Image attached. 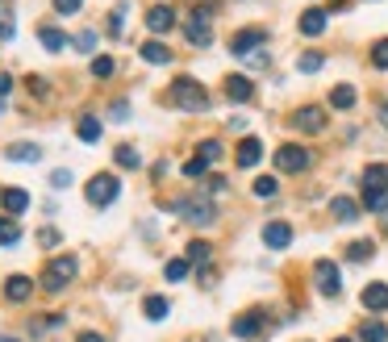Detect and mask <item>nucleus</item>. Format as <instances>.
Instances as JSON below:
<instances>
[{
	"instance_id": "f257e3e1",
	"label": "nucleus",
	"mask_w": 388,
	"mask_h": 342,
	"mask_svg": "<svg viewBox=\"0 0 388 342\" xmlns=\"http://www.w3.org/2000/svg\"><path fill=\"white\" fill-rule=\"evenodd\" d=\"M167 100H171L176 109H184V113H205V109H209V92H205V84L192 79V75H180V79L167 88Z\"/></svg>"
},
{
	"instance_id": "f03ea898",
	"label": "nucleus",
	"mask_w": 388,
	"mask_h": 342,
	"mask_svg": "<svg viewBox=\"0 0 388 342\" xmlns=\"http://www.w3.org/2000/svg\"><path fill=\"white\" fill-rule=\"evenodd\" d=\"M75 272H79V267H75V259L59 255V259H50V263H46V272H42V288H46V293H63V288L75 280Z\"/></svg>"
},
{
	"instance_id": "7ed1b4c3",
	"label": "nucleus",
	"mask_w": 388,
	"mask_h": 342,
	"mask_svg": "<svg viewBox=\"0 0 388 342\" xmlns=\"http://www.w3.org/2000/svg\"><path fill=\"white\" fill-rule=\"evenodd\" d=\"M171 209H176L180 217L196 221V226H213V221H217V209H213V201H201V196H180Z\"/></svg>"
},
{
	"instance_id": "20e7f679",
	"label": "nucleus",
	"mask_w": 388,
	"mask_h": 342,
	"mask_svg": "<svg viewBox=\"0 0 388 342\" xmlns=\"http://www.w3.org/2000/svg\"><path fill=\"white\" fill-rule=\"evenodd\" d=\"M309 163H313L309 146H297V142H288V146H276V171L293 176V171H305Z\"/></svg>"
},
{
	"instance_id": "39448f33",
	"label": "nucleus",
	"mask_w": 388,
	"mask_h": 342,
	"mask_svg": "<svg viewBox=\"0 0 388 342\" xmlns=\"http://www.w3.org/2000/svg\"><path fill=\"white\" fill-rule=\"evenodd\" d=\"M117 192H121V180H117L113 171H100V176L88 184V205L104 209V205H113V201H117Z\"/></svg>"
},
{
	"instance_id": "423d86ee",
	"label": "nucleus",
	"mask_w": 388,
	"mask_h": 342,
	"mask_svg": "<svg viewBox=\"0 0 388 342\" xmlns=\"http://www.w3.org/2000/svg\"><path fill=\"white\" fill-rule=\"evenodd\" d=\"M313 280H318V293L322 297H339L343 293V280H339V263L334 259H318L313 263Z\"/></svg>"
},
{
	"instance_id": "0eeeda50",
	"label": "nucleus",
	"mask_w": 388,
	"mask_h": 342,
	"mask_svg": "<svg viewBox=\"0 0 388 342\" xmlns=\"http://www.w3.org/2000/svg\"><path fill=\"white\" fill-rule=\"evenodd\" d=\"M184 38H188L192 46H209V42H213V25H209V8H196V13L188 17V25H184Z\"/></svg>"
},
{
	"instance_id": "6e6552de",
	"label": "nucleus",
	"mask_w": 388,
	"mask_h": 342,
	"mask_svg": "<svg viewBox=\"0 0 388 342\" xmlns=\"http://www.w3.org/2000/svg\"><path fill=\"white\" fill-rule=\"evenodd\" d=\"M263 42H267V29H263V25H251V29H238V33L230 38V50L242 59V54H255Z\"/></svg>"
},
{
	"instance_id": "1a4fd4ad",
	"label": "nucleus",
	"mask_w": 388,
	"mask_h": 342,
	"mask_svg": "<svg viewBox=\"0 0 388 342\" xmlns=\"http://www.w3.org/2000/svg\"><path fill=\"white\" fill-rule=\"evenodd\" d=\"M293 125H297L301 134H322V130H326V113H322L318 104H305V109L293 113Z\"/></svg>"
},
{
	"instance_id": "9d476101",
	"label": "nucleus",
	"mask_w": 388,
	"mask_h": 342,
	"mask_svg": "<svg viewBox=\"0 0 388 342\" xmlns=\"http://www.w3.org/2000/svg\"><path fill=\"white\" fill-rule=\"evenodd\" d=\"M146 29H150V33H171V29H176V8H171V4L146 8Z\"/></svg>"
},
{
	"instance_id": "9b49d317",
	"label": "nucleus",
	"mask_w": 388,
	"mask_h": 342,
	"mask_svg": "<svg viewBox=\"0 0 388 342\" xmlns=\"http://www.w3.org/2000/svg\"><path fill=\"white\" fill-rule=\"evenodd\" d=\"M288 242H293V226H288V221H267V226H263V247L284 251Z\"/></svg>"
},
{
	"instance_id": "f8f14e48",
	"label": "nucleus",
	"mask_w": 388,
	"mask_h": 342,
	"mask_svg": "<svg viewBox=\"0 0 388 342\" xmlns=\"http://www.w3.org/2000/svg\"><path fill=\"white\" fill-rule=\"evenodd\" d=\"M364 192L388 196V163H372V167L364 171Z\"/></svg>"
},
{
	"instance_id": "ddd939ff",
	"label": "nucleus",
	"mask_w": 388,
	"mask_h": 342,
	"mask_svg": "<svg viewBox=\"0 0 388 342\" xmlns=\"http://www.w3.org/2000/svg\"><path fill=\"white\" fill-rule=\"evenodd\" d=\"M0 209H4L8 217L25 213V209H29V192H21V188H4V192H0Z\"/></svg>"
},
{
	"instance_id": "4468645a",
	"label": "nucleus",
	"mask_w": 388,
	"mask_h": 342,
	"mask_svg": "<svg viewBox=\"0 0 388 342\" xmlns=\"http://www.w3.org/2000/svg\"><path fill=\"white\" fill-rule=\"evenodd\" d=\"M138 54H142L146 63H155V67H163V63H171V50H167V46L159 42V38H150V42H142V46H138Z\"/></svg>"
},
{
	"instance_id": "2eb2a0df",
	"label": "nucleus",
	"mask_w": 388,
	"mask_h": 342,
	"mask_svg": "<svg viewBox=\"0 0 388 342\" xmlns=\"http://www.w3.org/2000/svg\"><path fill=\"white\" fill-rule=\"evenodd\" d=\"M226 96L242 104V100H251V96H255V84H251L247 75H230V79H226Z\"/></svg>"
},
{
	"instance_id": "dca6fc26",
	"label": "nucleus",
	"mask_w": 388,
	"mask_h": 342,
	"mask_svg": "<svg viewBox=\"0 0 388 342\" xmlns=\"http://www.w3.org/2000/svg\"><path fill=\"white\" fill-rule=\"evenodd\" d=\"M4 159H13V163H38V159H42V146H33V142H13V146L4 150Z\"/></svg>"
},
{
	"instance_id": "f3484780",
	"label": "nucleus",
	"mask_w": 388,
	"mask_h": 342,
	"mask_svg": "<svg viewBox=\"0 0 388 342\" xmlns=\"http://www.w3.org/2000/svg\"><path fill=\"white\" fill-rule=\"evenodd\" d=\"M263 159V142L259 138H242L238 142V167H255Z\"/></svg>"
},
{
	"instance_id": "a211bd4d",
	"label": "nucleus",
	"mask_w": 388,
	"mask_h": 342,
	"mask_svg": "<svg viewBox=\"0 0 388 342\" xmlns=\"http://www.w3.org/2000/svg\"><path fill=\"white\" fill-rule=\"evenodd\" d=\"M29 293H33V280L29 276H8V284H4V297L8 301L21 305V301H29Z\"/></svg>"
},
{
	"instance_id": "6ab92c4d",
	"label": "nucleus",
	"mask_w": 388,
	"mask_h": 342,
	"mask_svg": "<svg viewBox=\"0 0 388 342\" xmlns=\"http://www.w3.org/2000/svg\"><path fill=\"white\" fill-rule=\"evenodd\" d=\"M234 334H238V339H259V334H263V318H259V313L234 318Z\"/></svg>"
},
{
	"instance_id": "aec40b11",
	"label": "nucleus",
	"mask_w": 388,
	"mask_h": 342,
	"mask_svg": "<svg viewBox=\"0 0 388 342\" xmlns=\"http://www.w3.org/2000/svg\"><path fill=\"white\" fill-rule=\"evenodd\" d=\"M364 309L385 313L388 309V284H368V288H364Z\"/></svg>"
},
{
	"instance_id": "412c9836",
	"label": "nucleus",
	"mask_w": 388,
	"mask_h": 342,
	"mask_svg": "<svg viewBox=\"0 0 388 342\" xmlns=\"http://www.w3.org/2000/svg\"><path fill=\"white\" fill-rule=\"evenodd\" d=\"M326 29V8H309V13H301V33L305 38H318Z\"/></svg>"
},
{
	"instance_id": "4be33fe9",
	"label": "nucleus",
	"mask_w": 388,
	"mask_h": 342,
	"mask_svg": "<svg viewBox=\"0 0 388 342\" xmlns=\"http://www.w3.org/2000/svg\"><path fill=\"white\" fill-rule=\"evenodd\" d=\"M100 117H92V113H84L79 121H75V134H79V142H100Z\"/></svg>"
},
{
	"instance_id": "5701e85b",
	"label": "nucleus",
	"mask_w": 388,
	"mask_h": 342,
	"mask_svg": "<svg viewBox=\"0 0 388 342\" xmlns=\"http://www.w3.org/2000/svg\"><path fill=\"white\" fill-rule=\"evenodd\" d=\"M142 313H146L150 322H163V318L171 313V301H167V297H146V301H142Z\"/></svg>"
},
{
	"instance_id": "b1692460",
	"label": "nucleus",
	"mask_w": 388,
	"mask_h": 342,
	"mask_svg": "<svg viewBox=\"0 0 388 342\" xmlns=\"http://www.w3.org/2000/svg\"><path fill=\"white\" fill-rule=\"evenodd\" d=\"M330 213H334L339 221H355V217H359V205H355L351 196H334V205H330Z\"/></svg>"
},
{
	"instance_id": "393cba45",
	"label": "nucleus",
	"mask_w": 388,
	"mask_h": 342,
	"mask_svg": "<svg viewBox=\"0 0 388 342\" xmlns=\"http://www.w3.org/2000/svg\"><path fill=\"white\" fill-rule=\"evenodd\" d=\"M359 342H388V330L380 318H372V322H364L359 326Z\"/></svg>"
},
{
	"instance_id": "a878e982",
	"label": "nucleus",
	"mask_w": 388,
	"mask_h": 342,
	"mask_svg": "<svg viewBox=\"0 0 388 342\" xmlns=\"http://www.w3.org/2000/svg\"><path fill=\"white\" fill-rule=\"evenodd\" d=\"M38 38H42V46H46V50H63V46H67V33H63V29H54V25H42V29H38Z\"/></svg>"
},
{
	"instance_id": "bb28decb",
	"label": "nucleus",
	"mask_w": 388,
	"mask_h": 342,
	"mask_svg": "<svg viewBox=\"0 0 388 342\" xmlns=\"http://www.w3.org/2000/svg\"><path fill=\"white\" fill-rule=\"evenodd\" d=\"M21 242V226L13 217H0V247H17Z\"/></svg>"
},
{
	"instance_id": "cd10ccee",
	"label": "nucleus",
	"mask_w": 388,
	"mask_h": 342,
	"mask_svg": "<svg viewBox=\"0 0 388 342\" xmlns=\"http://www.w3.org/2000/svg\"><path fill=\"white\" fill-rule=\"evenodd\" d=\"M330 104H334V109H351V104H355V88H351V84H339V88L330 92Z\"/></svg>"
},
{
	"instance_id": "c85d7f7f",
	"label": "nucleus",
	"mask_w": 388,
	"mask_h": 342,
	"mask_svg": "<svg viewBox=\"0 0 388 342\" xmlns=\"http://www.w3.org/2000/svg\"><path fill=\"white\" fill-rule=\"evenodd\" d=\"M113 159H117V167H138V163H142V155H138L130 142H121V146L113 150Z\"/></svg>"
},
{
	"instance_id": "c756f323",
	"label": "nucleus",
	"mask_w": 388,
	"mask_h": 342,
	"mask_svg": "<svg viewBox=\"0 0 388 342\" xmlns=\"http://www.w3.org/2000/svg\"><path fill=\"white\" fill-rule=\"evenodd\" d=\"M372 255H376V242H368V238L351 242V251H347V259H351V263H364V259H372Z\"/></svg>"
},
{
	"instance_id": "7c9ffc66",
	"label": "nucleus",
	"mask_w": 388,
	"mask_h": 342,
	"mask_svg": "<svg viewBox=\"0 0 388 342\" xmlns=\"http://www.w3.org/2000/svg\"><path fill=\"white\" fill-rule=\"evenodd\" d=\"M188 263H209V242H188Z\"/></svg>"
},
{
	"instance_id": "2f4dec72",
	"label": "nucleus",
	"mask_w": 388,
	"mask_h": 342,
	"mask_svg": "<svg viewBox=\"0 0 388 342\" xmlns=\"http://www.w3.org/2000/svg\"><path fill=\"white\" fill-rule=\"evenodd\" d=\"M188 267H192L188 259H171V263H167V280H171V284H180V280L188 276Z\"/></svg>"
},
{
	"instance_id": "473e14b6",
	"label": "nucleus",
	"mask_w": 388,
	"mask_h": 342,
	"mask_svg": "<svg viewBox=\"0 0 388 342\" xmlns=\"http://www.w3.org/2000/svg\"><path fill=\"white\" fill-rule=\"evenodd\" d=\"M92 75H96V79L113 75V59H109V54H96V59H92Z\"/></svg>"
},
{
	"instance_id": "72a5a7b5",
	"label": "nucleus",
	"mask_w": 388,
	"mask_h": 342,
	"mask_svg": "<svg viewBox=\"0 0 388 342\" xmlns=\"http://www.w3.org/2000/svg\"><path fill=\"white\" fill-rule=\"evenodd\" d=\"M205 171H209V159H201V155L184 163V176H188V180H196V176H205Z\"/></svg>"
},
{
	"instance_id": "f704fd0d",
	"label": "nucleus",
	"mask_w": 388,
	"mask_h": 342,
	"mask_svg": "<svg viewBox=\"0 0 388 342\" xmlns=\"http://www.w3.org/2000/svg\"><path fill=\"white\" fill-rule=\"evenodd\" d=\"M276 192H280V180H272V176L255 180V196H276Z\"/></svg>"
},
{
	"instance_id": "c9c22d12",
	"label": "nucleus",
	"mask_w": 388,
	"mask_h": 342,
	"mask_svg": "<svg viewBox=\"0 0 388 342\" xmlns=\"http://www.w3.org/2000/svg\"><path fill=\"white\" fill-rule=\"evenodd\" d=\"M372 63H376L380 71H388V38H380V42L372 46Z\"/></svg>"
},
{
	"instance_id": "e433bc0d",
	"label": "nucleus",
	"mask_w": 388,
	"mask_h": 342,
	"mask_svg": "<svg viewBox=\"0 0 388 342\" xmlns=\"http://www.w3.org/2000/svg\"><path fill=\"white\" fill-rule=\"evenodd\" d=\"M75 50H84V54H92V50H96V33H92V29H84V33H75Z\"/></svg>"
},
{
	"instance_id": "4c0bfd02",
	"label": "nucleus",
	"mask_w": 388,
	"mask_h": 342,
	"mask_svg": "<svg viewBox=\"0 0 388 342\" xmlns=\"http://www.w3.org/2000/svg\"><path fill=\"white\" fill-rule=\"evenodd\" d=\"M297 67H301L305 75H309V71H322V54H301V59H297Z\"/></svg>"
},
{
	"instance_id": "58836bf2",
	"label": "nucleus",
	"mask_w": 388,
	"mask_h": 342,
	"mask_svg": "<svg viewBox=\"0 0 388 342\" xmlns=\"http://www.w3.org/2000/svg\"><path fill=\"white\" fill-rule=\"evenodd\" d=\"M201 159L217 163V159H222V142H213V138H209V142H201Z\"/></svg>"
},
{
	"instance_id": "ea45409f",
	"label": "nucleus",
	"mask_w": 388,
	"mask_h": 342,
	"mask_svg": "<svg viewBox=\"0 0 388 342\" xmlns=\"http://www.w3.org/2000/svg\"><path fill=\"white\" fill-rule=\"evenodd\" d=\"M121 21H125V4L113 8V17H109V33H121Z\"/></svg>"
},
{
	"instance_id": "a19ab883",
	"label": "nucleus",
	"mask_w": 388,
	"mask_h": 342,
	"mask_svg": "<svg viewBox=\"0 0 388 342\" xmlns=\"http://www.w3.org/2000/svg\"><path fill=\"white\" fill-rule=\"evenodd\" d=\"M50 188H59V192L71 188V171H54V176H50Z\"/></svg>"
},
{
	"instance_id": "79ce46f5",
	"label": "nucleus",
	"mask_w": 388,
	"mask_h": 342,
	"mask_svg": "<svg viewBox=\"0 0 388 342\" xmlns=\"http://www.w3.org/2000/svg\"><path fill=\"white\" fill-rule=\"evenodd\" d=\"M109 117H113V121H125V117H130V104H125V100H117V104L109 109Z\"/></svg>"
},
{
	"instance_id": "37998d69",
	"label": "nucleus",
	"mask_w": 388,
	"mask_h": 342,
	"mask_svg": "<svg viewBox=\"0 0 388 342\" xmlns=\"http://www.w3.org/2000/svg\"><path fill=\"white\" fill-rule=\"evenodd\" d=\"M0 38H4V42L13 38V17H8V13H0Z\"/></svg>"
},
{
	"instance_id": "c03bdc74",
	"label": "nucleus",
	"mask_w": 388,
	"mask_h": 342,
	"mask_svg": "<svg viewBox=\"0 0 388 342\" xmlns=\"http://www.w3.org/2000/svg\"><path fill=\"white\" fill-rule=\"evenodd\" d=\"M38 242H46V247H59V234H54V230H42V234H38Z\"/></svg>"
},
{
	"instance_id": "a18cd8bd",
	"label": "nucleus",
	"mask_w": 388,
	"mask_h": 342,
	"mask_svg": "<svg viewBox=\"0 0 388 342\" xmlns=\"http://www.w3.org/2000/svg\"><path fill=\"white\" fill-rule=\"evenodd\" d=\"M54 8H59V13H75V8H79V0H54Z\"/></svg>"
},
{
	"instance_id": "49530a36",
	"label": "nucleus",
	"mask_w": 388,
	"mask_h": 342,
	"mask_svg": "<svg viewBox=\"0 0 388 342\" xmlns=\"http://www.w3.org/2000/svg\"><path fill=\"white\" fill-rule=\"evenodd\" d=\"M8 92H13V75H4V71H0V96H8Z\"/></svg>"
},
{
	"instance_id": "de8ad7c7",
	"label": "nucleus",
	"mask_w": 388,
	"mask_h": 342,
	"mask_svg": "<svg viewBox=\"0 0 388 342\" xmlns=\"http://www.w3.org/2000/svg\"><path fill=\"white\" fill-rule=\"evenodd\" d=\"M79 342H104V339H100V334H92V330H84V334H79Z\"/></svg>"
},
{
	"instance_id": "09e8293b",
	"label": "nucleus",
	"mask_w": 388,
	"mask_h": 342,
	"mask_svg": "<svg viewBox=\"0 0 388 342\" xmlns=\"http://www.w3.org/2000/svg\"><path fill=\"white\" fill-rule=\"evenodd\" d=\"M380 217H385V234H388V205H385V209H380Z\"/></svg>"
},
{
	"instance_id": "8fccbe9b",
	"label": "nucleus",
	"mask_w": 388,
	"mask_h": 342,
	"mask_svg": "<svg viewBox=\"0 0 388 342\" xmlns=\"http://www.w3.org/2000/svg\"><path fill=\"white\" fill-rule=\"evenodd\" d=\"M380 113H385V125H388V104H385V109H380Z\"/></svg>"
},
{
	"instance_id": "3c124183",
	"label": "nucleus",
	"mask_w": 388,
	"mask_h": 342,
	"mask_svg": "<svg viewBox=\"0 0 388 342\" xmlns=\"http://www.w3.org/2000/svg\"><path fill=\"white\" fill-rule=\"evenodd\" d=\"M334 342H355V339H334Z\"/></svg>"
},
{
	"instance_id": "603ef678",
	"label": "nucleus",
	"mask_w": 388,
	"mask_h": 342,
	"mask_svg": "<svg viewBox=\"0 0 388 342\" xmlns=\"http://www.w3.org/2000/svg\"><path fill=\"white\" fill-rule=\"evenodd\" d=\"M0 342H17V339H0Z\"/></svg>"
}]
</instances>
